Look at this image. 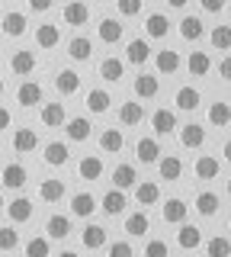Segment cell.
<instances>
[{"label": "cell", "instance_id": "6da1fadb", "mask_svg": "<svg viewBox=\"0 0 231 257\" xmlns=\"http://www.w3.org/2000/svg\"><path fill=\"white\" fill-rule=\"evenodd\" d=\"M61 20H65V26H84V23H90V4L87 0H71L61 10Z\"/></svg>", "mask_w": 231, "mask_h": 257}, {"label": "cell", "instance_id": "7a4b0ae2", "mask_svg": "<svg viewBox=\"0 0 231 257\" xmlns=\"http://www.w3.org/2000/svg\"><path fill=\"white\" fill-rule=\"evenodd\" d=\"M42 96H45V90H42V84H36V80H23V84L17 87V103H20L23 109L39 106Z\"/></svg>", "mask_w": 231, "mask_h": 257}, {"label": "cell", "instance_id": "3957f363", "mask_svg": "<svg viewBox=\"0 0 231 257\" xmlns=\"http://www.w3.org/2000/svg\"><path fill=\"white\" fill-rule=\"evenodd\" d=\"M55 90L61 96H74L81 90V74H77L74 68H61L58 74H55Z\"/></svg>", "mask_w": 231, "mask_h": 257}, {"label": "cell", "instance_id": "277c9868", "mask_svg": "<svg viewBox=\"0 0 231 257\" xmlns=\"http://www.w3.org/2000/svg\"><path fill=\"white\" fill-rule=\"evenodd\" d=\"M36 68H39V61H36V52H26V48H20V52H13V55H10V71H13V74H20V77H29Z\"/></svg>", "mask_w": 231, "mask_h": 257}, {"label": "cell", "instance_id": "5b68a950", "mask_svg": "<svg viewBox=\"0 0 231 257\" xmlns=\"http://www.w3.org/2000/svg\"><path fill=\"white\" fill-rule=\"evenodd\" d=\"M135 155H138L141 164H157L164 151H161V142H157V139L145 135V139H138V145H135Z\"/></svg>", "mask_w": 231, "mask_h": 257}, {"label": "cell", "instance_id": "8992f818", "mask_svg": "<svg viewBox=\"0 0 231 257\" xmlns=\"http://www.w3.org/2000/svg\"><path fill=\"white\" fill-rule=\"evenodd\" d=\"M97 196L93 193H74L71 196V215H77V219H90L93 212H97Z\"/></svg>", "mask_w": 231, "mask_h": 257}, {"label": "cell", "instance_id": "52a82bcc", "mask_svg": "<svg viewBox=\"0 0 231 257\" xmlns=\"http://www.w3.org/2000/svg\"><path fill=\"white\" fill-rule=\"evenodd\" d=\"M33 199L29 196H17L13 203H7V215H10V222L13 225H23V222H29L33 219Z\"/></svg>", "mask_w": 231, "mask_h": 257}, {"label": "cell", "instance_id": "ba28073f", "mask_svg": "<svg viewBox=\"0 0 231 257\" xmlns=\"http://www.w3.org/2000/svg\"><path fill=\"white\" fill-rule=\"evenodd\" d=\"M125 206H129V199H125V190H119V187H113L106 196L100 199V209H103L106 215H113V219L125 212Z\"/></svg>", "mask_w": 231, "mask_h": 257}, {"label": "cell", "instance_id": "9c48e42d", "mask_svg": "<svg viewBox=\"0 0 231 257\" xmlns=\"http://www.w3.org/2000/svg\"><path fill=\"white\" fill-rule=\"evenodd\" d=\"M90 132H93V125H90V119H87V116H71L68 122H65L68 142H87V139H90Z\"/></svg>", "mask_w": 231, "mask_h": 257}, {"label": "cell", "instance_id": "30bf717a", "mask_svg": "<svg viewBox=\"0 0 231 257\" xmlns=\"http://www.w3.org/2000/svg\"><path fill=\"white\" fill-rule=\"evenodd\" d=\"M39 148V132L36 128H13V151L17 155H29Z\"/></svg>", "mask_w": 231, "mask_h": 257}, {"label": "cell", "instance_id": "8fae6325", "mask_svg": "<svg viewBox=\"0 0 231 257\" xmlns=\"http://www.w3.org/2000/svg\"><path fill=\"white\" fill-rule=\"evenodd\" d=\"M106 241H109V231L103 228V225H87L84 228V235H81V244L87 247V251H100V247H106Z\"/></svg>", "mask_w": 231, "mask_h": 257}, {"label": "cell", "instance_id": "7c38bea8", "mask_svg": "<svg viewBox=\"0 0 231 257\" xmlns=\"http://www.w3.org/2000/svg\"><path fill=\"white\" fill-rule=\"evenodd\" d=\"M122 32H125V26H122L119 20H113V16L100 20V26H97V36H100V42H106V45H116V42H122Z\"/></svg>", "mask_w": 231, "mask_h": 257}, {"label": "cell", "instance_id": "4fadbf2b", "mask_svg": "<svg viewBox=\"0 0 231 257\" xmlns=\"http://www.w3.org/2000/svg\"><path fill=\"white\" fill-rule=\"evenodd\" d=\"M218 171H221V161L215 158V155H199L196 164H193V174L199 177V180H215Z\"/></svg>", "mask_w": 231, "mask_h": 257}, {"label": "cell", "instance_id": "5bb4252c", "mask_svg": "<svg viewBox=\"0 0 231 257\" xmlns=\"http://www.w3.org/2000/svg\"><path fill=\"white\" fill-rule=\"evenodd\" d=\"M161 212H164V222H167V225H183V222H186V212H189V206L183 203L180 196H170V199L164 203V209H161Z\"/></svg>", "mask_w": 231, "mask_h": 257}, {"label": "cell", "instance_id": "9a60e30c", "mask_svg": "<svg viewBox=\"0 0 231 257\" xmlns=\"http://www.w3.org/2000/svg\"><path fill=\"white\" fill-rule=\"evenodd\" d=\"M135 199H138L141 209L161 203V187H157L154 180H138V183H135Z\"/></svg>", "mask_w": 231, "mask_h": 257}, {"label": "cell", "instance_id": "2e32d148", "mask_svg": "<svg viewBox=\"0 0 231 257\" xmlns=\"http://www.w3.org/2000/svg\"><path fill=\"white\" fill-rule=\"evenodd\" d=\"M157 174H161V180L173 183L183 177V161L177 155H161V161H157Z\"/></svg>", "mask_w": 231, "mask_h": 257}, {"label": "cell", "instance_id": "e0dca14e", "mask_svg": "<svg viewBox=\"0 0 231 257\" xmlns=\"http://www.w3.org/2000/svg\"><path fill=\"white\" fill-rule=\"evenodd\" d=\"M39 119H42V125H45V128H58V125H65V122H68V116H65V103H45V106L39 109Z\"/></svg>", "mask_w": 231, "mask_h": 257}, {"label": "cell", "instance_id": "ac0fdd59", "mask_svg": "<svg viewBox=\"0 0 231 257\" xmlns=\"http://www.w3.org/2000/svg\"><path fill=\"white\" fill-rule=\"evenodd\" d=\"M151 128H154V135H170L177 128V112L173 109H154L151 112Z\"/></svg>", "mask_w": 231, "mask_h": 257}, {"label": "cell", "instance_id": "d6986e66", "mask_svg": "<svg viewBox=\"0 0 231 257\" xmlns=\"http://www.w3.org/2000/svg\"><path fill=\"white\" fill-rule=\"evenodd\" d=\"M180 145H183V148H202V145H205V128L199 122L180 125Z\"/></svg>", "mask_w": 231, "mask_h": 257}, {"label": "cell", "instance_id": "ffe728a7", "mask_svg": "<svg viewBox=\"0 0 231 257\" xmlns=\"http://www.w3.org/2000/svg\"><path fill=\"white\" fill-rule=\"evenodd\" d=\"M177 244L183 247V251H196V247L202 244V228H199V225H186V222H183L180 231H177Z\"/></svg>", "mask_w": 231, "mask_h": 257}, {"label": "cell", "instance_id": "44dd1931", "mask_svg": "<svg viewBox=\"0 0 231 257\" xmlns=\"http://www.w3.org/2000/svg\"><path fill=\"white\" fill-rule=\"evenodd\" d=\"M0 180H4L7 190H23V187H26V180H29V174H26V167H23V164H7L4 174H0Z\"/></svg>", "mask_w": 231, "mask_h": 257}, {"label": "cell", "instance_id": "7402d4cb", "mask_svg": "<svg viewBox=\"0 0 231 257\" xmlns=\"http://www.w3.org/2000/svg\"><path fill=\"white\" fill-rule=\"evenodd\" d=\"M84 103H87V109H90L93 116H103V112H109V106H113V96L103 90V87H93Z\"/></svg>", "mask_w": 231, "mask_h": 257}, {"label": "cell", "instance_id": "603a6c76", "mask_svg": "<svg viewBox=\"0 0 231 257\" xmlns=\"http://www.w3.org/2000/svg\"><path fill=\"white\" fill-rule=\"evenodd\" d=\"M39 199L42 203H61L65 199V180H55V177L42 180L39 183Z\"/></svg>", "mask_w": 231, "mask_h": 257}, {"label": "cell", "instance_id": "cb8c5ba5", "mask_svg": "<svg viewBox=\"0 0 231 257\" xmlns=\"http://www.w3.org/2000/svg\"><path fill=\"white\" fill-rule=\"evenodd\" d=\"M36 45L39 48H58L61 45V29L55 26V23H42V26L36 29Z\"/></svg>", "mask_w": 231, "mask_h": 257}, {"label": "cell", "instance_id": "d4e9b609", "mask_svg": "<svg viewBox=\"0 0 231 257\" xmlns=\"http://www.w3.org/2000/svg\"><path fill=\"white\" fill-rule=\"evenodd\" d=\"M161 93V80L157 74H138L135 77V96H141V100H151V96Z\"/></svg>", "mask_w": 231, "mask_h": 257}, {"label": "cell", "instance_id": "484cf974", "mask_svg": "<svg viewBox=\"0 0 231 257\" xmlns=\"http://www.w3.org/2000/svg\"><path fill=\"white\" fill-rule=\"evenodd\" d=\"M45 164L49 167H65L68 164V158H71V151H68V145L65 142H49L45 145Z\"/></svg>", "mask_w": 231, "mask_h": 257}, {"label": "cell", "instance_id": "4316f807", "mask_svg": "<svg viewBox=\"0 0 231 257\" xmlns=\"http://www.w3.org/2000/svg\"><path fill=\"white\" fill-rule=\"evenodd\" d=\"M100 148L106 151V155H119V151L125 148V135H122V128H103V135H100Z\"/></svg>", "mask_w": 231, "mask_h": 257}, {"label": "cell", "instance_id": "83f0119b", "mask_svg": "<svg viewBox=\"0 0 231 257\" xmlns=\"http://www.w3.org/2000/svg\"><path fill=\"white\" fill-rule=\"evenodd\" d=\"M148 58H151L148 39H132V42L125 45V61H129V64H145Z\"/></svg>", "mask_w": 231, "mask_h": 257}, {"label": "cell", "instance_id": "f1b7e54d", "mask_svg": "<svg viewBox=\"0 0 231 257\" xmlns=\"http://www.w3.org/2000/svg\"><path fill=\"white\" fill-rule=\"evenodd\" d=\"M0 26H4V32L10 39H20V36H26V26H29V23H26V13L10 10V13L4 16V23H0Z\"/></svg>", "mask_w": 231, "mask_h": 257}, {"label": "cell", "instance_id": "f546056e", "mask_svg": "<svg viewBox=\"0 0 231 257\" xmlns=\"http://www.w3.org/2000/svg\"><path fill=\"white\" fill-rule=\"evenodd\" d=\"M145 32H148V39H167V32H170L167 13H151L145 20Z\"/></svg>", "mask_w": 231, "mask_h": 257}, {"label": "cell", "instance_id": "4dcf8cb0", "mask_svg": "<svg viewBox=\"0 0 231 257\" xmlns=\"http://www.w3.org/2000/svg\"><path fill=\"white\" fill-rule=\"evenodd\" d=\"M77 174H81V180H100L103 177V161H100V155H87V158H81V164H77Z\"/></svg>", "mask_w": 231, "mask_h": 257}, {"label": "cell", "instance_id": "1f68e13d", "mask_svg": "<svg viewBox=\"0 0 231 257\" xmlns=\"http://www.w3.org/2000/svg\"><path fill=\"white\" fill-rule=\"evenodd\" d=\"M193 209L199 215H205V219H212L215 212H218V193H212V190H202L199 196L193 199Z\"/></svg>", "mask_w": 231, "mask_h": 257}, {"label": "cell", "instance_id": "d6a6232c", "mask_svg": "<svg viewBox=\"0 0 231 257\" xmlns=\"http://www.w3.org/2000/svg\"><path fill=\"white\" fill-rule=\"evenodd\" d=\"M199 100H202V96H199V90L196 87H180L177 93H173V103H177V109H183V112H193L196 106H199Z\"/></svg>", "mask_w": 231, "mask_h": 257}, {"label": "cell", "instance_id": "836d02e7", "mask_svg": "<svg viewBox=\"0 0 231 257\" xmlns=\"http://www.w3.org/2000/svg\"><path fill=\"white\" fill-rule=\"evenodd\" d=\"M125 74V61H119V58H103L100 61V77L106 80V84H119Z\"/></svg>", "mask_w": 231, "mask_h": 257}, {"label": "cell", "instance_id": "e575fe53", "mask_svg": "<svg viewBox=\"0 0 231 257\" xmlns=\"http://www.w3.org/2000/svg\"><path fill=\"white\" fill-rule=\"evenodd\" d=\"M154 64H157V74H177L180 71V55L173 48H164V52L154 55Z\"/></svg>", "mask_w": 231, "mask_h": 257}, {"label": "cell", "instance_id": "d590c367", "mask_svg": "<svg viewBox=\"0 0 231 257\" xmlns=\"http://www.w3.org/2000/svg\"><path fill=\"white\" fill-rule=\"evenodd\" d=\"M45 231H49L52 241H65V238L71 235V219H68V215H49Z\"/></svg>", "mask_w": 231, "mask_h": 257}, {"label": "cell", "instance_id": "8d00e7d4", "mask_svg": "<svg viewBox=\"0 0 231 257\" xmlns=\"http://www.w3.org/2000/svg\"><path fill=\"white\" fill-rule=\"evenodd\" d=\"M180 36L186 39V42H196V39L205 36V23L199 20V16H183L180 20Z\"/></svg>", "mask_w": 231, "mask_h": 257}, {"label": "cell", "instance_id": "74e56055", "mask_svg": "<svg viewBox=\"0 0 231 257\" xmlns=\"http://www.w3.org/2000/svg\"><path fill=\"white\" fill-rule=\"evenodd\" d=\"M141 119H145V106H141V103L129 100V103L119 106V122L122 125H141Z\"/></svg>", "mask_w": 231, "mask_h": 257}, {"label": "cell", "instance_id": "f35d334b", "mask_svg": "<svg viewBox=\"0 0 231 257\" xmlns=\"http://www.w3.org/2000/svg\"><path fill=\"white\" fill-rule=\"evenodd\" d=\"M125 231H129L132 238H141L151 231V219L145 215V209H138V212H132L129 219H125Z\"/></svg>", "mask_w": 231, "mask_h": 257}, {"label": "cell", "instance_id": "ab89813d", "mask_svg": "<svg viewBox=\"0 0 231 257\" xmlns=\"http://www.w3.org/2000/svg\"><path fill=\"white\" fill-rule=\"evenodd\" d=\"M68 55H71L74 61H90V55H93V42H90L87 36H74V39L68 42Z\"/></svg>", "mask_w": 231, "mask_h": 257}, {"label": "cell", "instance_id": "60d3db41", "mask_svg": "<svg viewBox=\"0 0 231 257\" xmlns=\"http://www.w3.org/2000/svg\"><path fill=\"white\" fill-rule=\"evenodd\" d=\"M113 183L119 190H129L138 183V174H135V164H116L113 167Z\"/></svg>", "mask_w": 231, "mask_h": 257}, {"label": "cell", "instance_id": "b9f144b4", "mask_svg": "<svg viewBox=\"0 0 231 257\" xmlns=\"http://www.w3.org/2000/svg\"><path fill=\"white\" fill-rule=\"evenodd\" d=\"M186 71H189V77H205L212 71V58L205 52H193L186 61Z\"/></svg>", "mask_w": 231, "mask_h": 257}, {"label": "cell", "instance_id": "7bdbcfd3", "mask_svg": "<svg viewBox=\"0 0 231 257\" xmlns=\"http://www.w3.org/2000/svg\"><path fill=\"white\" fill-rule=\"evenodd\" d=\"M209 122L215 125V128H225L228 122H231V106H228V103H212V106H209Z\"/></svg>", "mask_w": 231, "mask_h": 257}, {"label": "cell", "instance_id": "ee69618b", "mask_svg": "<svg viewBox=\"0 0 231 257\" xmlns=\"http://www.w3.org/2000/svg\"><path fill=\"white\" fill-rule=\"evenodd\" d=\"M205 257H231V241L225 235H215L205 241Z\"/></svg>", "mask_w": 231, "mask_h": 257}, {"label": "cell", "instance_id": "f6af8a7d", "mask_svg": "<svg viewBox=\"0 0 231 257\" xmlns=\"http://www.w3.org/2000/svg\"><path fill=\"white\" fill-rule=\"evenodd\" d=\"M23 251H26V257H49L52 254V238H29L26 241V247H23Z\"/></svg>", "mask_w": 231, "mask_h": 257}, {"label": "cell", "instance_id": "bcb514c9", "mask_svg": "<svg viewBox=\"0 0 231 257\" xmlns=\"http://www.w3.org/2000/svg\"><path fill=\"white\" fill-rule=\"evenodd\" d=\"M209 42L218 48V52H228L231 48V26H215L209 32Z\"/></svg>", "mask_w": 231, "mask_h": 257}, {"label": "cell", "instance_id": "7dc6e473", "mask_svg": "<svg viewBox=\"0 0 231 257\" xmlns=\"http://www.w3.org/2000/svg\"><path fill=\"white\" fill-rule=\"evenodd\" d=\"M20 247V231H13L10 225L0 228V251H17Z\"/></svg>", "mask_w": 231, "mask_h": 257}, {"label": "cell", "instance_id": "c3c4849f", "mask_svg": "<svg viewBox=\"0 0 231 257\" xmlns=\"http://www.w3.org/2000/svg\"><path fill=\"white\" fill-rule=\"evenodd\" d=\"M145 257H170V247H167V241H161V238H151L145 244Z\"/></svg>", "mask_w": 231, "mask_h": 257}, {"label": "cell", "instance_id": "681fc988", "mask_svg": "<svg viewBox=\"0 0 231 257\" xmlns=\"http://www.w3.org/2000/svg\"><path fill=\"white\" fill-rule=\"evenodd\" d=\"M106 257H135V251H132L129 241H113V244L106 247Z\"/></svg>", "mask_w": 231, "mask_h": 257}, {"label": "cell", "instance_id": "f907efd6", "mask_svg": "<svg viewBox=\"0 0 231 257\" xmlns=\"http://www.w3.org/2000/svg\"><path fill=\"white\" fill-rule=\"evenodd\" d=\"M141 4H145V0H116V7H119V13H122V16H138L141 13Z\"/></svg>", "mask_w": 231, "mask_h": 257}, {"label": "cell", "instance_id": "816d5d0a", "mask_svg": "<svg viewBox=\"0 0 231 257\" xmlns=\"http://www.w3.org/2000/svg\"><path fill=\"white\" fill-rule=\"evenodd\" d=\"M199 4H202L205 13H221L225 10V0H199Z\"/></svg>", "mask_w": 231, "mask_h": 257}, {"label": "cell", "instance_id": "f5cc1de1", "mask_svg": "<svg viewBox=\"0 0 231 257\" xmlns=\"http://www.w3.org/2000/svg\"><path fill=\"white\" fill-rule=\"evenodd\" d=\"M52 4H55V0H29V10H33V13H49Z\"/></svg>", "mask_w": 231, "mask_h": 257}, {"label": "cell", "instance_id": "db71d44e", "mask_svg": "<svg viewBox=\"0 0 231 257\" xmlns=\"http://www.w3.org/2000/svg\"><path fill=\"white\" fill-rule=\"evenodd\" d=\"M218 77H221V80H231V55L218 61Z\"/></svg>", "mask_w": 231, "mask_h": 257}, {"label": "cell", "instance_id": "11a10c76", "mask_svg": "<svg viewBox=\"0 0 231 257\" xmlns=\"http://www.w3.org/2000/svg\"><path fill=\"white\" fill-rule=\"evenodd\" d=\"M10 122H13V112L7 109V106H0V132H7V128H10Z\"/></svg>", "mask_w": 231, "mask_h": 257}, {"label": "cell", "instance_id": "9f6ffc18", "mask_svg": "<svg viewBox=\"0 0 231 257\" xmlns=\"http://www.w3.org/2000/svg\"><path fill=\"white\" fill-rule=\"evenodd\" d=\"M186 4H189V0H167V7H173V10H183Z\"/></svg>", "mask_w": 231, "mask_h": 257}, {"label": "cell", "instance_id": "6f0895ef", "mask_svg": "<svg viewBox=\"0 0 231 257\" xmlns=\"http://www.w3.org/2000/svg\"><path fill=\"white\" fill-rule=\"evenodd\" d=\"M221 155H225V161H228V164H231V139H228L225 145H221Z\"/></svg>", "mask_w": 231, "mask_h": 257}, {"label": "cell", "instance_id": "680465c9", "mask_svg": "<svg viewBox=\"0 0 231 257\" xmlns=\"http://www.w3.org/2000/svg\"><path fill=\"white\" fill-rule=\"evenodd\" d=\"M58 257H81V254H77V251H61Z\"/></svg>", "mask_w": 231, "mask_h": 257}, {"label": "cell", "instance_id": "91938a15", "mask_svg": "<svg viewBox=\"0 0 231 257\" xmlns=\"http://www.w3.org/2000/svg\"><path fill=\"white\" fill-rule=\"evenodd\" d=\"M225 190H228V196H231V177H228V187H225Z\"/></svg>", "mask_w": 231, "mask_h": 257}, {"label": "cell", "instance_id": "94428289", "mask_svg": "<svg viewBox=\"0 0 231 257\" xmlns=\"http://www.w3.org/2000/svg\"><path fill=\"white\" fill-rule=\"evenodd\" d=\"M0 96H4V77H0Z\"/></svg>", "mask_w": 231, "mask_h": 257}, {"label": "cell", "instance_id": "6125c7cd", "mask_svg": "<svg viewBox=\"0 0 231 257\" xmlns=\"http://www.w3.org/2000/svg\"><path fill=\"white\" fill-rule=\"evenodd\" d=\"M4 206H7V203H4V196H0V212H4Z\"/></svg>", "mask_w": 231, "mask_h": 257}]
</instances>
